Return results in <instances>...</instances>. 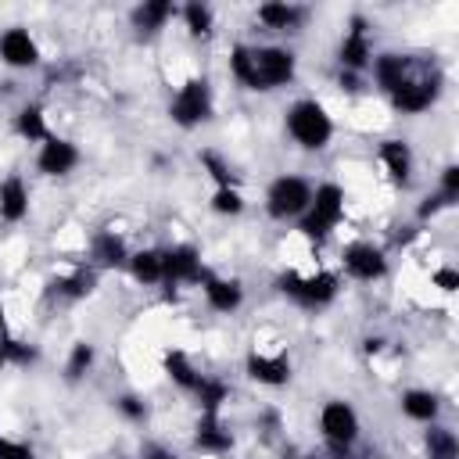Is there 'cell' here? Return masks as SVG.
<instances>
[{
  "instance_id": "obj_12",
  "label": "cell",
  "mask_w": 459,
  "mask_h": 459,
  "mask_svg": "<svg viewBox=\"0 0 459 459\" xmlns=\"http://www.w3.org/2000/svg\"><path fill=\"white\" fill-rule=\"evenodd\" d=\"M337 57H341V68L344 72H366L369 61H373V47H369V32H366V22L362 18H351V29L344 32L341 47H337Z\"/></svg>"
},
{
  "instance_id": "obj_31",
  "label": "cell",
  "mask_w": 459,
  "mask_h": 459,
  "mask_svg": "<svg viewBox=\"0 0 459 459\" xmlns=\"http://www.w3.org/2000/svg\"><path fill=\"white\" fill-rule=\"evenodd\" d=\"M32 362H36V348L29 341L0 333V366H32Z\"/></svg>"
},
{
  "instance_id": "obj_2",
  "label": "cell",
  "mask_w": 459,
  "mask_h": 459,
  "mask_svg": "<svg viewBox=\"0 0 459 459\" xmlns=\"http://www.w3.org/2000/svg\"><path fill=\"white\" fill-rule=\"evenodd\" d=\"M344 219V190L341 183H319L312 190V201L305 208V215L298 219V230L308 240H323L333 233V226Z\"/></svg>"
},
{
  "instance_id": "obj_32",
  "label": "cell",
  "mask_w": 459,
  "mask_h": 459,
  "mask_svg": "<svg viewBox=\"0 0 459 459\" xmlns=\"http://www.w3.org/2000/svg\"><path fill=\"white\" fill-rule=\"evenodd\" d=\"M427 459H455L459 455V441L448 427H430L427 430Z\"/></svg>"
},
{
  "instance_id": "obj_20",
  "label": "cell",
  "mask_w": 459,
  "mask_h": 459,
  "mask_svg": "<svg viewBox=\"0 0 459 459\" xmlns=\"http://www.w3.org/2000/svg\"><path fill=\"white\" fill-rule=\"evenodd\" d=\"M126 265H129L133 280L143 283V287H154V283L165 280V251H158V247H140V251H133Z\"/></svg>"
},
{
  "instance_id": "obj_41",
  "label": "cell",
  "mask_w": 459,
  "mask_h": 459,
  "mask_svg": "<svg viewBox=\"0 0 459 459\" xmlns=\"http://www.w3.org/2000/svg\"><path fill=\"white\" fill-rule=\"evenodd\" d=\"M341 86L344 90H359V75L355 72H341Z\"/></svg>"
},
{
  "instance_id": "obj_21",
  "label": "cell",
  "mask_w": 459,
  "mask_h": 459,
  "mask_svg": "<svg viewBox=\"0 0 459 459\" xmlns=\"http://www.w3.org/2000/svg\"><path fill=\"white\" fill-rule=\"evenodd\" d=\"M194 445H197L201 452H208V455H226V452L233 448V434L222 427L219 416H201L197 434H194Z\"/></svg>"
},
{
  "instance_id": "obj_3",
  "label": "cell",
  "mask_w": 459,
  "mask_h": 459,
  "mask_svg": "<svg viewBox=\"0 0 459 459\" xmlns=\"http://www.w3.org/2000/svg\"><path fill=\"white\" fill-rule=\"evenodd\" d=\"M280 290H283L294 305H301V308H326V305L337 298L341 280H337L333 273H326V269L308 273V276H301V273L290 269V273L280 276Z\"/></svg>"
},
{
  "instance_id": "obj_34",
  "label": "cell",
  "mask_w": 459,
  "mask_h": 459,
  "mask_svg": "<svg viewBox=\"0 0 459 459\" xmlns=\"http://www.w3.org/2000/svg\"><path fill=\"white\" fill-rule=\"evenodd\" d=\"M201 169L215 179V186H233V172H230V161L215 151H201Z\"/></svg>"
},
{
  "instance_id": "obj_7",
  "label": "cell",
  "mask_w": 459,
  "mask_h": 459,
  "mask_svg": "<svg viewBox=\"0 0 459 459\" xmlns=\"http://www.w3.org/2000/svg\"><path fill=\"white\" fill-rule=\"evenodd\" d=\"M319 434L323 441L333 448V452H348L359 437V412L341 402V398H330L323 409H319Z\"/></svg>"
},
{
  "instance_id": "obj_27",
  "label": "cell",
  "mask_w": 459,
  "mask_h": 459,
  "mask_svg": "<svg viewBox=\"0 0 459 459\" xmlns=\"http://www.w3.org/2000/svg\"><path fill=\"white\" fill-rule=\"evenodd\" d=\"M14 133H18L22 140H29V143H43L47 136H54V133L47 129V115H43L39 104H25V108L14 115Z\"/></svg>"
},
{
  "instance_id": "obj_43",
  "label": "cell",
  "mask_w": 459,
  "mask_h": 459,
  "mask_svg": "<svg viewBox=\"0 0 459 459\" xmlns=\"http://www.w3.org/2000/svg\"><path fill=\"white\" fill-rule=\"evenodd\" d=\"M4 316H7V308H4V294H0V333H4V326H7V319H4Z\"/></svg>"
},
{
  "instance_id": "obj_22",
  "label": "cell",
  "mask_w": 459,
  "mask_h": 459,
  "mask_svg": "<svg viewBox=\"0 0 459 459\" xmlns=\"http://www.w3.org/2000/svg\"><path fill=\"white\" fill-rule=\"evenodd\" d=\"M172 14H176V4H172V0H143V4L133 7L129 22H133V29H140V32H158V29H165V22H169Z\"/></svg>"
},
{
  "instance_id": "obj_28",
  "label": "cell",
  "mask_w": 459,
  "mask_h": 459,
  "mask_svg": "<svg viewBox=\"0 0 459 459\" xmlns=\"http://www.w3.org/2000/svg\"><path fill=\"white\" fill-rule=\"evenodd\" d=\"M190 394H197L201 416H219L222 402L230 398V387H226V384H222L219 377H204V373H201V380H197V387H194Z\"/></svg>"
},
{
  "instance_id": "obj_42",
  "label": "cell",
  "mask_w": 459,
  "mask_h": 459,
  "mask_svg": "<svg viewBox=\"0 0 459 459\" xmlns=\"http://www.w3.org/2000/svg\"><path fill=\"white\" fill-rule=\"evenodd\" d=\"M380 344H384L380 337H366V341H362V348H366L369 355H373V351H380Z\"/></svg>"
},
{
  "instance_id": "obj_8",
  "label": "cell",
  "mask_w": 459,
  "mask_h": 459,
  "mask_svg": "<svg viewBox=\"0 0 459 459\" xmlns=\"http://www.w3.org/2000/svg\"><path fill=\"white\" fill-rule=\"evenodd\" d=\"M341 265H344V273H348L351 280H362V283H373V280H380V276L387 273L384 251H380L377 244H369V240L348 244V247L341 251Z\"/></svg>"
},
{
  "instance_id": "obj_19",
  "label": "cell",
  "mask_w": 459,
  "mask_h": 459,
  "mask_svg": "<svg viewBox=\"0 0 459 459\" xmlns=\"http://www.w3.org/2000/svg\"><path fill=\"white\" fill-rule=\"evenodd\" d=\"M29 215V186L22 176L0 179V219L4 222H22Z\"/></svg>"
},
{
  "instance_id": "obj_16",
  "label": "cell",
  "mask_w": 459,
  "mask_h": 459,
  "mask_svg": "<svg viewBox=\"0 0 459 459\" xmlns=\"http://www.w3.org/2000/svg\"><path fill=\"white\" fill-rule=\"evenodd\" d=\"M90 262H93V269H118L129 262V247L115 230H100L90 240Z\"/></svg>"
},
{
  "instance_id": "obj_26",
  "label": "cell",
  "mask_w": 459,
  "mask_h": 459,
  "mask_svg": "<svg viewBox=\"0 0 459 459\" xmlns=\"http://www.w3.org/2000/svg\"><path fill=\"white\" fill-rule=\"evenodd\" d=\"M161 366H165V377H169L176 387H183V391H194V387H197V380H201L197 366H194V362H190V355H186V351H179V348L165 351Z\"/></svg>"
},
{
  "instance_id": "obj_38",
  "label": "cell",
  "mask_w": 459,
  "mask_h": 459,
  "mask_svg": "<svg viewBox=\"0 0 459 459\" xmlns=\"http://www.w3.org/2000/svg\"><path fill=\"white\" fill-rule=\"evenodd\" d=\"M434 287H437V290H445V294L459 290V273H455L452 265H441V269H434Z\"/></svg>"
},
{
  "instance_id": "obj_35",
  "label": "cell",
  "mask_w": 459,
  "mask_h": 459,
  "mask_svg": "<svg viewBox=\"0 0 459 459\" xmlns=\"http://www.w3.org/2000/svg\"><path fill=\"white\" fill-rule=\"evenodd\" d=\"M0 459H36V452L25 441H14V437L0 434Z\"/></svg>"
},
{
  "instance_id": "obj_24",
  "label": "cell",
  "mask_w": 459,
  "mask_h": 459,
  "mask_svg": "<svg viewBox=\"0 0 459 459\" xmlns=\"http://www.w3.org/2000/svg\"><path fill=\"white\" fill-rule=\"evenodd\" d=\"M54 294H61V298H68V301H79V298H90L93 294V287H97V269L90 265H79V269H72L68 276H57L54 283Z\"/></svg>"
},
{
  "instance_id": "obj_25",
  "label": "cell",
  "mask_w": 459,
  "mask_h": 459,
  "mask_svg": "<svg viewBox=\"0 0 459 459\" xmlns=\"http://www.w3.org/2000/svg\"><path fill=\"white\" fill-rule=\"evenodd\" d=\"M258 22H262L265 29L287 32V29H298L301 7H294V4H287V0H265V4H258Z\"/></svg>"
},
{
  "instance_id": "obj_30",
  "label": "cell",
  "mask_w": 459,
  "mask_h": 459,
  "mask_svg": "<svg viewBox=\"0 0 459 459\" xmlns=\"http://www.w3.org/2000/svg\"><path fill=\"white\" fill-rule=\"evenodd\" d=\"M93 362H97L93 344H90V341H75L72 351H68V362H65V377L75 384V380H82V377L93 369Z\"/></svg>"
},
{
  "instance_id": "obj_4",
  "label": "cell",
  "mask_w": 459,
  "mask_h": 459,
  "mask_svg": "<svg viewBox=\"0 0 459 459\" xmlns=\"http://www.w3.org/2000/svg\"><path fill=\"white\" fill-rule=\"evenodd\" d=\"M308 201H312V183L305 176H294V172L276 176L269 183V190H265V212L273 219H280V222L301 219L305 208H308Z\"/></svg>"
},
{
  "instance_id": "obj_23",
  "label": "cell",
  "mask_w": 459,
  "mask_h": 459,
  "mask_svg": "<svg viewBox=\"0 0 459 459\" xmlns=\"http://www.w3.org/2000/svg\"><path fill=\"white\" fill-rule=\"evenodd\" d=\"M398 405H402V412H405L409 420H416V423H434L437 412H441L437 394L427 391V387H412V391H405V394L398 398Z\"/></svg>"
},
{
  "instance_id": "obj_1",
  "label": "cell",
  "mask_w": 459,
  "mask_h": 459,
  "mask_svg": "<svg viewBox=\"0 0 459 459\" xmlns=\"http://www.w3.org/2000/svg\"><path fill=\"white\" fill-rule=\"evenodd\" d=\"M287 136L298 143V147H305V151H323L330 140H333V118H330V111L319 104V100H312V97H305V100H294L290 108H287Z\"/></svg>"
},
{
  "instance_id": "obj_11",
  "label": "cell",
  "mask_w": 459,
  "mask_h": 459,
  "mask_svg": "<svg viewBox=\"0 0 459 459\" xmlns=\"http://www.w3.org/2000/svg\"><path fill=\"white\" fill-rule=\"evenodd\" d=\"M0 61L7 68H36L39 65V43L32 39L29 29L11 25L0 32Z\"/></svg>"
},
{
  "instance_id": "obj_18",
  "label": "cell",
  "mask_w": 459,
  "mask_h": 459,
  "mask_svg": "<svg viewBox=\"0 0 459 459\" xmlns=\"http://www.w3.org/2000/svg\"><path fill=\"white\" fill-rule=\"evenodd\" d=\"M380 165L387 169V176L394 179V183H409V176H412V147L405 143V140H398V136H391V140H384L380 143Z\"/></svg>"
},
{
  "instance_id": "obj_36",
  "label": "cell",
  "mask_w": 459,
  "mask_h": 459,
  "mask_svg": "<svg viewBox=\"0 0 459 459\" xmlns=\"http://www.w3.org/2000/svg\"><path fill=\"white\" fill-rule=\"evenodd\" d=\"M437 194L448 197V204H455V197H459V165H448L441 172V190Z\"/></svg>"
},
{
  "instance_id": "obj_14",
  "label": "cell",
  "mask_w": 459,
  "mask_h": 459,
  "mask_svg": "<svg viewBox=\"0 0 459 459\" xmlns=\"http://www.w3.org/2000/svg\"><path fill=\"white\" fill-rule=\"evenodd\" d=\"M434 100H437V79H405V82L391 93V104H394V111H402V115H420V111H427Z\"/></svg>"
},
{
  "instance_id": "obj_29",
  "label": "cell",
  "mask_w": 459,
  "mask_h": 459,
  "mask_svg": "<svg viewBox=\"0 0 459 459\" xmlns=\"http://www.w3.org/2000/svg\"><path fill=\"white\" fill-rule=\"evenodd\" d=\"M183 25H186V32H190L194 39H204V36H212V29H215V14H212L208 4L190 0V4H183Z\"/></svg>"
},
{
  "instance_id": "obj_33",
  "label": "cell",
  "mask_w": 459,
  "mask_h": 459,
  "mask_svg": "<svg viewBox=\"0 0 459 459\" xmlns=\"http://www.w3.org/2000/svg\"><path fill=\"white\" fill-rule=\"evenodd\" d=\"M208 204H212L215 215H240L244 212V194L237 190V183L233 186H215Z\"/></svg>"
},
{
  "instance_id": "obj_9",
  "label": "cell",
  "mask_w": 459,
  "mask_h": 459,
  "mask_svg": "<svg viewBox=\"0 0 459 459\" xmlns=\"http://www.w3.org/2000/svg\"><path fill=\"white\" fill-rule=\"evenodd\" d=\"M79 147L72 143V140H65V136H47L43 143H39V154H36V169L43 172V176H50V179H61V176H68L75 165H79Z\"/></svg>"
},
{
  "instance_id": "obj_15",
  "label": "cell",
  "mask_w": 459,
  "mask_h": 459,
  "mask_svg": "<svg viewBox=\"0 0 459 459\" xmlns=\"http://www.w3.org/2000/svg\"><path fill=\"white\" fill-rule=\"evenodd\" d=\"M244 373L255 380V384H265V387H283L290 380V359L287 355H265V351H251L244 359Z\"/></svg>"
},
{
  "instance_id": "obj_40",
  "label": "cell",
  "mask_w": 459,
  "mask_h": 459,
  "mask_svg": "<svg viewBox=\"0 0 459 459\" xmlns=\"http://www.w3.org/2000/svg\"><path fill=\"white\" fill-rule=\"evenodd\" d=\"M143 459H176L169 448H161V445H147L143 448Z\"/></svg>"
},
{
  "instance_id": "obj_17",
  "label": "cell",
  "mask_w": 459,
  "mask_h": 459,
  "mask_svg": "<svg viewBox=\"0 0 459 459\" xmlns=\"http://www.w3.org/2000/svg\"><path fill=\"white\" fill-rule=\"evenodd\" d=\"M369 68H373V79H377V86L384 90V93H394L405 79H409V57L405 54H377L373 61H369Z\"/></svg>"
},
{
  "instance_id": "obj_37",
  "label": "cell",
  "mask_w": 459,
  "mask_h": 459,
  "mask_svg": "<svg viewBox=\"0 0 459 459\" xmlns=\"http://www.w3.org/2000/svg\"><path fill=\"white\" fill-rule=\"evenodd\" d=\"M115 405H118V412H122L126 420H136V423H140V420L147 416V405H143V402H140L136 394H122V398H118Z\"/></svg>"
},
{
  "instance_id": "obj_39",
  "label": "cell",
  "mask_w": 459,
  "mask_h": 459,
  "mask_svg": "<svg viewBox=\"0 0 459 459\" xmlns=\"http://www.w3.org/2000/svg\"><path fill=\"white\" fill-rule=\"evenodd\" d=\"M448 204V197H441V194H434V197H427L423 204H420V219H427V215H434L437 208H445Z\"/></svg>"
},
{
  "instance_id": "obj_5",
  "label": "cell",
  "mask_w": 459,
  "mask_h": 459,
  "mask_svg": "<svg viewBox=\"0 0 459 459\" xmlns=\"http://www.w3.org/2000/svg\"><path fill=\"white\" fill-rule=\"evenodd\" d=\"M251 61H255V93L280 90L298 72V57L287 47H251Z\"/></svg>"
},
{
  "instance_id": "obj_6",
  "label": "cell",
  "mask_w": 459,
  "mask_h": 459,
  "mask_svg": "<svg viewBox=\"0 0 459 459\" xmlns=\"http://www.w3.org/2000/svg\"><path fill=\"white\" fill-rule=\"evenodd\" d=\"M169 118L179 126V129H194V126H201V122H208L212 118V86H208V79H186L179 90H176V97H172V104H169Z\"/></svg>"
},
{
  "instance_id": "obj_10",
  "label": "cell",
  "mask_w": 459,
  "mask_h": 459,
  "mask_svg": "<svg viewBox=\"0 0 459 459\" xmlns=\"http://www.w3.org/2000/svg\"><path fill=\"white\" fill-rule=\"evenodd\" d=\"M208 276L204 262H201V251L194 244H176L165 251V280L161 283H201Z\"/></svg>"
},
{
  "instance_id": "obj_13",
  "label": "cell",
  "mask_w": 459,
  "mask_h": 459,
  "mask_svg": "<svg viewBox=\"0 0 459 459\" xmlns=\"http://www.w3.org/2000/svg\"><path fill=\"white\" fill-rule=\"evenodd\" d=\"M201 290H204V301H208L212 312L230 316V312H237V308L244 305V283L233 280V276H212V273H208V276L201 280Z\"/></svg>"
}]
</instances>
